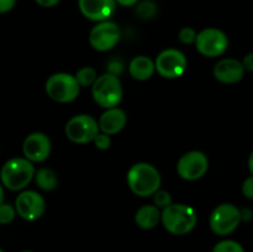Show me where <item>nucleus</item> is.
<instances>
[{"instance_id": "f257e3e1", "label": "nucleus", "mask_w": 253, "mask_h": 252, "mask_svg": "<svg viewBox=\"0 0 253 252\" xmlns=\"http://www.w3.org/2000/svg\"><path fill=\"white\" fill-rule=\"evenodd\" d=\"M162 178L155 166L138 162L131 166L127 172V184L131 192L141 198L155 194L161 187Z\"/></svg>"}, {"instance_id": "f03ea898", "label": "nucleus", "mask_w": 253, "mask_h": 252, "mask_svg": "<svg viewBox=\"0 0 253 252\" xmlns=\"http://www.w3.org/2000/svg\"><path fill=\"white\" fill-rule=\"evenodd\" d=\"M36 170L27 158L15 157L7 161L0 170L1 184L10 190H22L34 179Z\"/></svg>"}, {"instance_id": "7ed1b4c3", "label": "nucleus", "mask_w": 253, "mask_h": 252, "mask_svg": "<svg viewBox=\"0 0 253 252\" xmlns=\"http://www.w3.org/2000/svg\"><path fill=\"white\" fill-rule=\"evenodd\" d=\"M163 226L173 235H187L197 226L198 215L193 207L187 204H172L162 210Z\"/></svg>"}, {"instance_id": "20e7f679", "label": "nucleus", "mask_w": 253, "mask_h": 252, "mask_svg": "<svg viewBox=\"0 0 253 252\" xmlns=\"http://www.w3.org/2000/svg\"><path fill=\"white\" fill-rule=\"evenodd\" d=\"M123 85L118 76L113 73H105L99 76L91 86V95L94 101L104 109H111L119 106L123 100Z\"/></svg>"}, {"instance_id": "39448f33", "label": "nucleus", "mask_w": 253, "mask_h": 252, "mask_svg": "<svg viewBox=\"0 0 253 252\" xmlns=\"http://www.w3.org/2000/svg\"><path fill=\"white\" fill-rule=\"evenodd\" d=\"M46 93L52 100L61 104L71 103L78 98L81 88L76 76L69 73H54L46 82Z\"/></svg>"}, {"instance_id": "423d86ee", "label": "nucleus", "mask_w": 253, "mask_h": 252, "mask_svg": "<svg viewBox=\"0 0 253 252\" xmlns=\"http://www.w3.org/2000/svg\"><path fill=\"white\" fill-rule=\"evenodd\" d=\"M241 210L231 203L220 204L212 210L209 219L210 229L219 236L232 234L241 222Z\"/></svg>"}, {"instance_id": "0eeeda50", "label": "nucleus", "mask_w": 253, "mask_h": 252, "mask_svg": "<svg viewBox=\"0 0 253 252\" xmlns=\"http://www.w3.org/2000/svg\"><path fill=\"white\" fill-rule=\"evenodd\" d=\"M100 128H99V123L88 114H79L74 115L66 124V132L67 138L74 143H83L93 142L95 136L98 135Z\"/></svg>"}, {"instance_id": "6e6552de", "label": "nucleus", "mask_w": 253, "mask_h": 252, "mask_svg": "<svg viewBox=\"0 0 253 252\" xmlns=\"http://www.w3.org/2000/svg\"><path fill=\"white\" fill-rule=\"evenodd\" d=\"M195 47L198 52L205 57H219L226 52L229 39L222 30L216 27H208L198 32Z\"/></svg>"}, {"instance_id": "1a4fd4ad", "label": "nucleus", "mask_w": 253, "mask_h": 252, "mask_svg": "<svg viewBox=\"0 0 253 252\" xmlns=\"http://www.w3.org/2000/svg\"><path fill=\"white\" fill-rule=\"evenodd\" d=\"M156 71L166 79H175L185 73L188 61L182 51L175 48H167L161 52L155 61Z\"/></svg>"}, {"instance_id": "9d476101", "label": "nucleus", "mask_w": 253, "mask_h": 252, "mask_svg": "<svg viewBox=\"0 0 253 252\" xmlns=\"http://www.w3.org/2000/svg\"><path fill=\"white\" fill-rule=\"evenodd\" d=\"M209 169L208 156L202 151H189L178 160L177 172L182 179L193 182L207 174Z\"/></svg>"}, {"instance_id": "9b49d317", "label": "nucleus", "mask_w": 253, "mask_h": 252, "mask_svg": "<svg viewBox=\"0 0 253 252\" xmlns=\"http://www.w3.org/2000/svg\"><path fill=\"white\" fill-rule=\"evenodd\" d=\"M121 37L120 27L116 22L106 21L96 22L89 34V43L95 51L106 52L113 49L119 43Z\"/></svg>"}, {"instance_id": "f8f14e48", "label": "nucleus", "mask_w": 253, "mask_h": 252, "mask_svg": "<svg viewBox=\"0 0 253 252\" xmlns=\"http://www.w3.org/2000/svg\"><path fill=\"white\" fill-rule=\"evenodd\" d=\"M15 209L17 214L27 221L40 219L46 210V202L35 190H24L15 200Z\"/></svg>"}, {"instance_id": "ddd939ff", "label": "nucleus", "mask_w": 253, "mask_h": 252, "mask_svg": "<svg viewBox=\"0 0 253 252\" xmlns=\"http://www.w3.org/2000/svg\"><path fill=\"white\" fill-rule=\"evenodd\" d=\"M51 140L46 133L32 132L25 138L22 143V152L25 158L32 163H40L46 161L51 155Z\"/></svg>"}, {"instance_id": "4468645a", "label": "nucleus", "mask_w": 253, "mask_h": 252, "mask_svg": "<svg viewBox=\"0 0 253 252\" xmlns=\"http://www.w3.org/2000/svg\"><path fill=\"white\" fill-rule=\"evenodd\" d=\"M82 15L90 21H106L116 9L115 0H78Z\"/></svg>"}, {"instance_id": "2eb2a0df", "label": "nucleus", "mask_w": 253, "mask_h": 252, "mask_svg": "<svg viewBox=\"0 0 253 252\" xmlns=\"http://www.w3.org/2000/svg\"><path fill=\"white\" fill-rule=\"evenodd\" d=\"M245 67L242 62L234 58H225L217 62L212 69L215 79L224 84L239 83L245 76Z\"/></svg>"}, {"instance_id": "dca6fc26", "label": "nucleus", "mask_w": 253, "mask_h": 252, "mask_svg": "<svg viewBox=\"0 0 253 252\" xmlns=\"http://www.w3.org/2000/svg\"><path fill=\"white\" fill-rule=\"evenodd\" d=\"M99 128L106 135H116L120 132L127 123V115L120 108L106 109L99 118Z\"/></svg>"}, {"instance_id": "f3484780", "label": "nucleus", "mask_w": 253, "mask_h": 252, "mask_svg": "<svg viewBox=\"0 0 253 252\" xmlns=\"http://www.w3.org/2000/svg\"><path fill=\"white\" fill-rule=\"evenodd\" d=\"M156 71L155 62L147 56H136L131 59L128 64V72L130 76L136 81H147L153 76Z\"/></svg>"}, {"instance_id": "a211bd4d", "label": "nucleus", "mask_w": 253, "mask_h": 252, "mask_svg": "<svg viewBox=\"0 0 253 252\" xmlns=\"http://www.w3.org/2000/svg\"><path fill=\"white\" fill-rule=\"evenodd\" d=\"M162 219V210L156 205H143L136 211L135 222L143 230H151L158 225Z\"/></svg>"}, {"instance_id": "6ab92c4d", "label": "nucleus", "mask_w": 253, "mask_h": 252, "mask_svg": "<svg viewBox=\"0 0 253 252\" xmlns=\"http://www.w3.org/2000/svg\"><path fill=\"white\" fill-rule=\"evenodd\" d=\"M35 180L40 189L44 190V192H51V190L56 189L58 185V178H57L56 172L49 168H40L35 174Z\"/></svg>"}, {"instance_id": "aec40b11", "label": "nucleus", "mask_w": 253, "mask_h": 252, "mask_svg": "<svg viewBox=\"0 0 253 252\" xmlns=\"http://www.w3.org/2000/svg\"><path fill=\"white\" fill-rule=\"evenodd\" d=\"M76 78L79 85L86 88V86H93V84L98 79V73L93 67H82L76 73Z\"/></svg>"}, {"instance_id": "412c9836", "label": "nucleus", "mask_w": 253, "mask_h": 252, "mask_svg": "<svg viewBox=\"0 0 253 252\" xmlns=\"http://www.w3.org/2000/svg\"><path fill=\"white\" fill-rule=\"evenodd\" d=\"M211 252H245L244 247L234 240H224L217 242Z\"/></svg>"}, {"instance_id": "4be33fe9", "label": "nucleus", "mask_w": 253, "mask_h": 252, "mask_svg": "<svg viewBox=\"0 0 253 252\" xmlns=\"http://www.w3.org/2000/svg\"><path fill=\"white\" fill-rule=\"evenodd\" d=\"M152 197H153V203H155V205L157 208H160L161 210L166 209V208H168L169 205L173 204L172 195H170L169 192H167V190L158 189Z\"/></svg>"}, {"instance_id": "5701e85b", "label": "nucleus", "mask_w": 253, "mask_h": 252, "mask_svg": "<svg viewBox=\"0 0 253 252\" xmlns=\"http://www.w3.org/2000/svg\"><path fill=\"white\" fill-rule=\"evenodd\" d=\"M16 212H17L16 209H15L12 205L2 203V204L0 205V224L1 225L10 224V222L15 219Z\"/></svg>"}, {"instance_id": "b1692460", "label": "nucleus", "mask_w": 253, "mask_h": 252, "mask_svg": "<svg viewBox=\"0 0 253 252\" xmlns=\"http://www.w3.org/2000/svg\"><path fill=\"white\" fill-rule=\"evenodd\" d=\"M197 36H198V32L195 31L193 27H183V29L179 31V34H178V39H179V41L184 44L195 43V41H197Z\"/></svg>"}, {"instance_id": "393cba45", "label": "nucleus", "mask_w": 253, "mask_h": 252, "mask_svg": "<svg viewBox=\"0 0 253 252\" xmlns=\"http://www.w3.org/2000/svg\"><path fill=\"white\" fill-rule=\"evenodd\" d=\"M137 14L140 15L143 19H148V17H152L156 14V5L153 4V1L151 0H146L142 1L137 6Z\"/></svg>"}, {"instance_id": "a878e982", "label": "nucleus", "mask_w": 253, "mask_h": 252, "mask_svg": "<svg viewBox=\"0 0 253 252\" xmlns=\"http://www.w3.org/2000/svg\"><path fill=\"white\" fill-rule=\"evenodd\" d=\"M93 142L98 150L105 151V150H108V148H110L111 138H110V136L106 135V133L99 132L98 135L95 136V138H94Z\"/></svg>"}, {"instance_id": "bb28decb", "label": "nucleus", "mask_w": 253, "mask_h": 252, "mask_svg": "<svg viewBox=\"0 0 253 252\" xmlns=\"http://www.w3.org/2000/svg\"><path fill=\"white\" fill-rule=\"evenodd\" d=\"M242 194L247 198V199H253V175H250L246 178L242 184Z\"/></svg>"}, {"instance_id": "cd10ccee", "label": "nucleus", "mask_w": 253, "mask_h": 252, "mask_svg": "<svg viewBox=\"0 0 253 252\" xmlns=\"http://www.w3.org/2000/svg\"><path fill=\"white\" fill-rule=\"evenodd\" d=\"M16 4V0H0V14H5L12 10Z\"/></svg>"}, {"instance_id": "c85d7f7f", "label": "nucleus", "mask_w": 253, "mask_h": 252, "mask_svg": "<svg viewBox=\"0 0 253 252\" xmlns=\"http://www.w3.org/2000/svg\"><path fill=\"white\" fill-rule=\"evenodd\" d=\"M242 64H244L245 67V71L253 72V53L246 54L244 61H242Z\"/></svg>"}, {"instance_id": "c756f323", "label": "nucleus", "mask_w": 253, "mask_h": 252, "mask_svg": "<svg viewBox=\"0 0 253 252\" xmlns=\"http://www.w3.org/2000/svg\"><path fill=\"white\" fill-rule=\"evenodd\" d=\"M35 1L42 7H52V6H56L61 0H35Z\"/></svg>"}, {"instance_id": "7c9ffc66", "label": "nucleus", "mask_w": 253, "mask_h": 252, "mask_svg": "<svg viewBox=\"0 0 253 252\" xmlns=\"http://www.w3.org/2000/svg\"><path fill=\"white\" fill-rule=\"evenodd\" d=\"M116 4L121 5V6H133L138 2V0H115Z\"/></svg>"}, {"instance_id": "2f4dec72", "label": "nucleus", "mask_w": 253, "mask_h": 252, "mask_svg": "<svg viewBox=\"0 0 253 252\" xmlns=\"http://www.w3.org/2000/svg\"><path fill=\"white\" fill-rule=\"evenodd\" d=\"M249 169L250 172H251V174L253 175V152L250 155V158H249Z\"/></svg>"}, {"instance_id": "473e14b6", "label": "nucleus", "mask_w": 253, "mask_h": 252, "mask_svg": "<svg viewBox=\"0 0 253 252\" xmlns=\"http://www.w3.org/2000/svg\"><path fill=\"white\" fill-rule=\"evenodd\" d=\"M4 203V189H2V185L0 184V205Z\"/></svg>"}, {"instance_id": "72a5a7b5", "label": "nucleus", "mask_w": 253, "mask_h": 252, "mask_svg": "<svg viewBox=\"0 0 253 252\" xmlns=\"http://www.w3.org/2000/svg\"><path fill=\"white\" fill-rule=\"evenodd\" d=\"M22 252H32V251H30V250H25V251H22Z\"/></svg>"}, {"instance_id": "f704fd0d", "label": "nucleus", "mask_w": 253, "mask_h": 252, "mask_svg": "<svg viewBox=\"0 0 253 252\" xmlns=\"http://www.w3.org/2000/svg\"><path fill=\"white\" fill-rule=\"evenodd\" d=\"M0 252H4V251H2V250H1V249H0Z\"/></svg>"}]
</instances>
